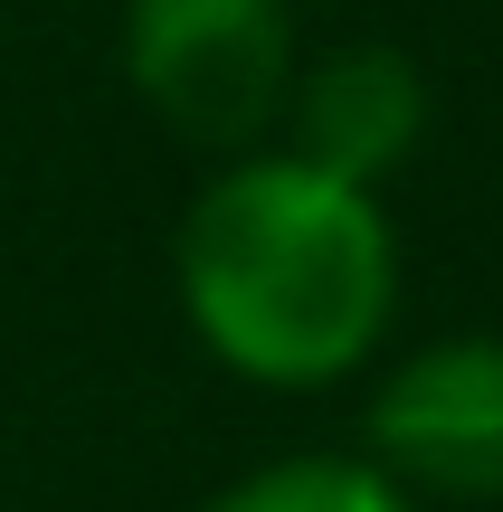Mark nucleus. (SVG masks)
Masks as SVG:
<instances>
[{"mask_svg":"<svg viewBox=\"0 0 503 512\" xmlns=\"http://www.w3.org/2000/svg\"><path fill=\"white\" fill-rule=\"evenodd\" d=\"M295 67V0H124V86L190 152L238 162L276 143Z\"/></svg>","mask_w":503,"mask_h":512,"instance_id":"obj_2","label":"nucleus"},{"mask_svg":"<svg viewBox=\"0 0 503 512\" xmlns=\"http://www.w3.org/2000/svg\"><path fill=\"white\" fill-rule=\"evenodd\" d=\"M428 143V67L390 38H352L295 67V95L276 114V152L314 162L323 181L390 190Z\"/></svg>","mask_w":503,"mask_h":512,"instance_id":"obj_4","label":"nucleus"},{"mask_svg":"<svg viewBox=\"0 0 503 512\" xmlns=\"http://www.w3.org/2000/svg\"><path fill=\"white\" fill-rule=\"evenodd\" d=\"M200 512H428V503H409L371 456H266L228 475Z\"/></svg>","mask_w":503,"mask_h":512,"instance_id":"obj_5","label":"nucleus"},{"mask_svg":"<svg viewBox=\"0 0 503 512\" xmlns=\"http://www.w3.org/2000/svg\"><path fill=\"white\" fill-rule=\"evenodd\" d=\"M361 456L409 503H503V342L447 332L361 408Z\"/></svg>","mask_w":503,"mask_h":512,"instance_id":"obj_3","label":"nucleus"},{"mask_svg":"<svg viewBox=\"0 0 503 512\" xmlns=\"http://www.w3.org/2000/svg\"><path fill=\"white\" fill-rule=\"evenodd\" d=\"M181 323L247 389H333L371 370L399 313V228L380 190L323 181L314 162L257 143L190 190L171 228Z\"/></svg>","mask_w":503,"mask_h":512,"instance_id":"obj_1","label":"nucleus"}]
</instances>
